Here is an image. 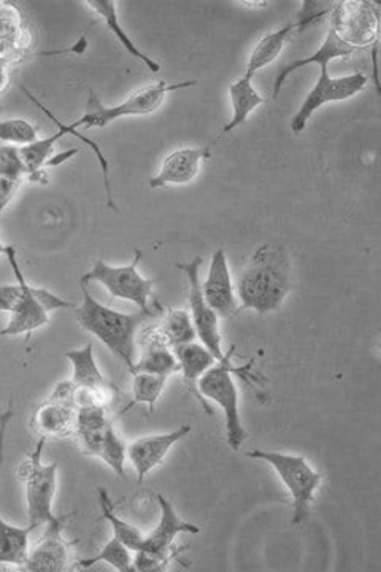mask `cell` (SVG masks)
Returning a JSON list of instances; mask_svg holds the SVG:
<instances>
[{"mask_svg":"<svg viewBox=\"0 0 381 572\" xmlns=\"http://www.w3.org/2000/svg\"><path fill=\"white\" fill-rule=\"evenodd\" d=\"M291 291L290 257L283 247H258L237 277L235 293L240 312L254 310L259 315L277 312Z\"/></svg>","mask_w":381,"mask_h":572,"instance_id":"cell-1","label":"cell"},{"mask_svg":"<svg viewBox=\"0 0 381 572\" xmlns=\"http://www.w3.org/2000/svg\"><path fill=\"white\" fill-rule=\"evenodd\" d=\"M83 302L76 308V319L80 327L90 334L96 335L113 353L123 361L129 374L134 369L137 360V332L140 324L148 319H157L150 313H123L107 308L96 301L88 290V283H80Z\"/></svg>","mask_w":381,"mask_h":572,"instance_id":"cell-2","label":"cell"},{"mask_svg":"<svg viewBox=\"0 0 381 572\" xmlns=\"http://www.w3.org/2000/svg\"><path fill=\"white\" fill-rule=\"evenodd\" d=\"M235 347L225 353L223 360L217 361L205 374L199 379V394L207 402L212 401L220 405L224 413L225 439L232 452H239L247 439V431L242 424L239 408V389H237L234 375L245 374V369L232 367Z\"/></svg>","mask_w":381,"mask_h":572,"instance_id":"cell-3","label":"cell"},{"mask_svg":"<svg viewBox=\"0 0 381 572\" xmlns=\"http://www.w3.org/2000/svg\"><path fill=\"white\" fill-rule=\"evenodd\" d=\"M248 458L268 463L287 486L292 500L291 525L299 528L309 516L314 496L321 486V474L305 456L295 453L269 452V450H251Z\"/></svg>","mask_w":381,"mask_h":572,"instance_id":"cell-4","label":"cell"},{"mask_svg":"<svg viewBox=\"0 0 381 572\" xmlns=\"http://www.w3.org/2000/svg\"><path fill=\"white\" fill-rule=\"evenodd\" d=\"M198 81H181V83H166V81H158L154 84H147L136 92H132L124 102L118 103L114 107H106L98 98L94 91H90L87 102V112L80 120L73 121L69 124L70 129H91V128H106L114 120L126 117H146L158 112L162 103L170 92L187 90V88L195 87Z\"/></svg>","mask_w":381,"mask_h":572,"instance_id":"cell-5","label":"cell"},{"mask_svg":"<svg viewBox=\"0 0 381 572\" xmlns=\"http://www.w3.org/2000/svg\"><path fill=\"white\" fill-rule=\"evenodd\" d=\"M3 254L9 260L10 268L13 269V274L23 293H21L17 308L10 313L9 323L0 331V334L10 335V338L26 334L31 338L32 332L42 330L50 323V312L53 310L77 308L73 302L57 297L47 288L29 285L20 264H18L17 250L12 245H7Z\"/></svg>","mask_w":381,"mask_h":572,"instance_id":"cell-6","label":"cell"},{"mask_svg":"<svg viewBox=\"0 0 381 572\" xmlns=\"http://www.w3.org/2000/svg\"><path fill=\"white\" fill-rule=\"evenodd\" d=\"M46 445V439H39L34 452L29 453L17 470L18 479L24 485L28 526L34 530L53 522L58 516L53 511L58 486V463H43Z\"/></svg>","mask_w":381,"mask_h":572,"instance_id":"cell-7","label":"cell"},{"mask_svg":"<svg viewBox=\"0 0 381 572\" xmlns=\"http://www.w3.org/2000/svg\"><path fill=\"white\" fill-rule=\"evenodd\" d=\"M143 253L136 250L134 260L128 265H110L103 261H96L90 272L80 279V283L98 282L109 291L110 297L132 302L142 312L150 315H161V309H153L150 305L153 297V287L157 280L146 279L139 272V263Z\"/></svg>","mask_w":381,"mask_h":572,"instance_id":"cell-8","label":"cell"},{"mask_svg":"<svg viewBox=\"0 0 381 572\" xmlns=\"http://www.w3.org/2000/svg\"><path fill=\"white\" fill-rule=\"evenodd\" d=\"M329 28L343 43L364 50L380 43V7L364 0L337 2L329 13Z\"/></svg>","mask_w":381,"mask_h":572,"instance_id":"cell-9","label":"cell"},{"mask_svg":"<svg viewBox=\"0 0 381 572\" xmlns=\"http://www.w3.org/2000/svg\"><path fill=\"white\" fill-rule=\"evenodd\" d=\"M77 387L72 380L58 383L53 393L36 409L31 430L37 439H64L76 434Z\"/></svg>","mask_w":381,"mask_h":572,"instance_id":"cell-10","label":"cell"},{"mask_svg":"<svg viewBox=\"0 0 381 572\" xmlns=\"http://www.w3.org/2000/svg\"><path fill=\"white\" fill-rule=\"evenodd\" d=\"M320 79L314 83L312 91L305 96L298 112L291 118L290 128L295 136L302 134L310 118L324 103L347 101V99H351L353 96L359 94V92L364 91L369 83L368 77L362 72L334 79V77L329 76L328 66H320Z\"/></svg>","mask_w":381,"mask_h":572,"instance_id":"cell-11","label":"cell"},{"mask_svg":"<svg viewBox=\"0 0 381 572\" xmlns=\"http://www.w3.org/2000/svg\"><path fill=\"white\" fill-rule=\"evenodd\" d=\"M202 258L195 257L184 263H176V268L183 272L190 285V315L195 335L207 350L213 353L218 361L223 360V343H221L220 324L218 315L207 304L202 293L201 268Z\"/></svg>","mask_w":381,"mask_h":572,"instance_id":"cell-12","label":"cell"},{"mask_svg":"<svg viewBox=\"0 0 381 572\" xmlns=\"http://www.w3.org/2000/svg\"><path fill=\"white\" fill-rule=\"evenodd\" d=\"M158 503L159 509H161L158 525L153 528L151 533L146 534L142 548L137 552L150 553V555L158 556L159 560L170 564L181 552V549L176 548V539L180 534H199L201 528L194 525V523L184 522L164 494L158 493Z\"/></svg>","mask_w":381,"mask_h":572,"instance_id":"cell-13","label":"cell"},{"mask_svg":"<svg viewBox=\"0 0 381 572\" xmlns=\"http://www.w3.org/2000/svg\"><path fill=\"white\" fill-rule=\"evenodd\" d=\"M66 516H57L47 523L46 533L29 550L21 571L28 572H64L69 570L70 542L64 538Z\"/></svg>","mask_w":381,"mask_h":572,"instance_id":"cell-14","label":"cell"},{"mask_svg":"<svg viewBox=\"0 0 381 572\" xmlns=\"http://www.w3.org/2000/svg\"><path fill=\"white\" fill-rule=\"evenodd\" d=\"M192 433L190 424H183L170 433L148 434L137 438L128 444V460L136 470L137 483H143L151 471L157 470L166 460L170 450L188 434Z\"/></svg>","mask_w":381,"mask_h":572,"instance_id":"cell-15","label":"cell"},{"mask_svg":"<svg viewBox=\"0 0 381 572\" xmlns=\"http://www.w3.org/2000/svg\"><path fill=\"white\" fill-rule=\"evenodd\" d=\"M202 293L207 304L221 319H232L240 312L239 299H237L224 249H218L213 253L209 274L202 283Z\"/></svg>","mask_w":381,"mask_h":572,"instance_id":"cell-16","label":"cell"},{"mask_svg":"<svg viewBox=\"0 0 381 572\" xmlns=\"http://www.w3.org/2000/svg\"><path fill=\"white\" fill-rule=\"evenodd\" d=\"M14 417L13 405L10 404L6 412H0V471H2L3 460H6L7 431ZM34 528L14 526L6 522L0 515V564H10L20 570L23 566L26 556L29 553V538Z\"/></svg>","mask_w":381,"mask_h":572,"instance_id":"cell-17","label":"cell"},{"mask_svg":"<svg viewBox=\"0 0 381 572\" xmlns=\"http://www.w3.org/2000/svg\"><path fill=\"white\" fill-rule=\"evenodd\" d=\"M66 358L72 364L73 385L79 390L91 391L99 404L109 408L117 387H113L109 380L103 378L101 369L96 363L92 342L87 343L83 349L70 350L66 353Z\"/></svg>","mask_w":381,"mask_h":572,"instance_id":"cell-18","label":"cell"},{"mask_svg":"<svg viewBox=\"0 0 381 572\" xmlns=\"http://www.w3.org/2000/svg\"><path fill=\"white\" fill-rule=\"evenodd\" d=\"M209 149H191L184 147L170 153L162 162L158 175L150 180L151 190L166 187H183L199 175L202 161L209 160Z\"/></svg>","mask_w":381,"mask_h":572,"instance_id":"cell-19","label":"cell"},{"mask_svg":"<svg viewBox=\"0 0 381 572\" xmlns=\"http://www.w3.org/2000/svg\"><path fill=\"white\" fill-rule=\"evenodd\" d=\"M172 350L176 353L177 360H179L184 387H187L188 391H191L195 400L201 402L203 411L209 413V415H213L209 402L199 394L198 382L217 363V358L202 343L198 342L181 343V345L173 347Z\"/></svg>","mask_w":381,"mask_h":572,"instance_id":"cell-20","label":"cell"},{"mask_svg":"<svg viewBox=\"0 0 381 572\" xmlns=\"http://www.w3.org/2000/svg\"><path fill=\"white\" fill-rule=\"evenodd\" d=\"M357 51L358 50H354V48L343 43L342 40L335 36V32L329 28L323 46L318 48L312 57L295 59V61H292L291 64L284 66V68L279 70V73H277V79L273 81V98H279L284 81H287L288 77H290L292 72H295V70L305 68V66L310 64L329 66L332 61H335V59H347L353 57Z\"/></svg>","mask_w":381,"mask_h":572,"instance_id":"cell-21","label":"cell"},{"mask_svg":"<svg viewBox=\"0 0 381 572\" xmlns=\"http://www.w3.org/2000/svg\"><path fill=\"white\" fill-rule=\"evenodd\" d=\"M84 6L102 18L103 23L107 24V28L112 31V34L117 37L118 42L124 47V50L128 51L131 57L140 59V61H142L143 64H146L153 73H158L159 70H161V64L154 61L153 58L143 53V51L136 46L134 40H132L131 37L128 36V32L124 31L120 21H118L117 2H114V0H87Z\"/></svg>","mask_w":381,"mask_h":572,"instance_id":"cell-22","label":"cell"},{"mask_svg":"<svg viewBox=\"0 0 381 572\" xmlns=\"http://www.w3.org/2000/svg\"><path fill=\"white\" fill-rule=\"evenodd\" d=\"M294 31H301V26H299L298 21H292V23H288L283 26V28L277 29V31L262 37L258 46L254 47L250 59H248L247 70L243 76L253 80V77L257 76L259 70L272 64V62L280 57L284 46H287L288 39H290Z\"/></svg>","mask_w":381,"mask_h":572,"instance_id":"cell-23","label":"cell"},{"mask_svg":"<svg viewBox=\"0 0 381 572\" xmlns=\"http://www.w3.org/2000/svg\"><path fill=\"white\" fill-rule=\"evenodd\" d=\"M229 96L232 102V120L221 131V136L229 134L235 128L242 127L247 123L248 117L258 109L259 106L265 102V99L254 88L253 80L248 77H240L234 83L229 87Z\"/></svg>","mask_w":381,"mask_h":572,"instance_id":"cell-24","label":"cell"},{"mask_svg":"<svg viewBox=\"0 0 381 572\" xmlns=\"http://www.w3.org/2000/svg\"><path fill=\"white\" fill-rule=\"evenodd\" d=\"M134 372H146V374L169 379L170 375L180 372V364L170 347L164 343H147L146 349L137 357L131 374Z\"/></svg>","mask_w":381,"mask_h":572,"instance_id":"cell-25","label":"cell"},{"mask_svg":"<svg viewBox=\"0 0 381 572\" xmlns=\"http://www.w3.org/2000/svg\"><path fill=\"white\" fill-rule=\"evenodd\" d=\"M99 504H101L103 519L112 525L113 538L123 542L126 548L131 549L132 552H137V550L142 548L146 534H143L139 528L131 525V523L118 516L117 504L113 503L112 498H110L106 489H99Z\"/></svg>","mask_w":381,"mask_h":572,"instance_id":"cell-26","label":"cell"},{"mask_svg":"<svg viewBox=\"0 0 381 572\" xmlns=\"http://www.w3.org/2000/svg\"><path fill=\"white\" fill-rule=\"evenodd\" d=\"M20 90L24 92L26 96H28L29 101L34 102L37 107H39L40 110H42L43 113L47 114L48 118H50L51 121H54L57 123L58 128H61L62 131H64V134H72L76 136V138H79L81 142L84 143V145L90 147L92 151H94L96 158H98L99 164H101L102 169V179L103 184H106V191H107V205L110 207V209L114 210V212H120L118 210L117 202H114L113 193H112V184H110V177H109V161H107V158L103 157L101 147L98 145V143L92 142L91 139L84 138L83 134H80L77 129H70L69 124L62 123L61 120H58L57 117H54L53 113L48 110V107L43 106L42 102L39 101V99L36 98L34 94H32L31 91L26 90L24 87H20Z\"/></svg>","mask_w":381,"mask_h":572,"instance_id":"cell-27","label":"cell"},{"mask_svg":"<svg viewBox=\"0 0 381 572\" xmlns=\"http://www.w3.org/2000/svg\"><path fill=\"white\" fill-rule=\"evenodd\" d=\"M157 328L162 341L168 343L170 349L181 345V343L194 342V339L198 338L194 327H192L190 312L184 309L170 310Z\"/></svg>","mask_w":381,"mask_h":572,"instance_id":"cell-28","label":"cell"},{"mask_svg":"<svg viewBox=\"0 0 381 572\" xmlns=\"http://www.w3.org/2000/svg\"><path fill=\"white\" fill-rule=\"evenodd\" d=\"M99 563H107L113 570L120 572H134V552L126 548L123 542L118 541L117 538L110 539L101 549V552L96 553L91 559H83L77 561L80 568L88 570V568L96 566Z\"/></svg>","mask_w":381,"mask_h":572,"instance_id":"cell-29","label":"cell"},{"mask_svg":"<svg viewBox=\"0 0 381 572\" xmlns=\"http://www.w3.org/2000/svg\"><path fill=\"white\" fill-rule=\"evenodd\" d=\"M132 375V404L126 409H131L132 405L143 404L147 405L148 411L153 412L157 408L159 398L162 397L166 389L168 378L161 375L146 374V372H134Z\"/></svg>","mask_w":381,"mask_h":572,"instance_id":"cell-30","label":"cell"},{"mask_svg":"<svg viewBox=\"0 0 381 572\" xmlns=\"http://www.w3.org/2000/svg\"><path fill=\"white\" fill-rule=\"evenodd\" d=\"M64 131L58 128L57 134L51 136V138L39 139L31 143V145L18 149V157H20L26 173L37 175V173L42 171L43 165L48 164V160H50L58 140L64 138Z\"/></svg>","mask_w":381,"mask_h":572,"instance_id":"cell-31","label":"cell"},{"mask_svg":"<svg viewBox=\"0 0 381 572\" xmlns=\"http://www.w3.org/2000/svg\"><path fill=\"white\" fill-rule=\"evenodd\" d=\"M121 479H126V461H128V444L117 434L113 423L107 428L99 456Z\"/></svg>","mask_w":381,"mask_h":572,"instance_id":"cell-32","label":"cell"},{"mask_svg":"<svg viewBox=\"0 0 381 572\" xmlns=\"http://www.w3.org/2000/svg\"><path fill=\"white\" fill-rule=\"evenodd\" d=\"M0 140L14 145H31L39 140V131L31 121L24 118L0 121Z\"/></svg>","mask_w":381,"mask_h":572,"instance_id":"cell-33","label":"cell"},{"mask_svg":"<svg viewBox=\"0 0 381 572\" xmlns=\"http://www.w3.org/2000/svg\"><path fill=\"white\" fill-rule=\"evenodd\" d=\"M21 293H23V290L18 282L14 285L0 287V312L12 313V310L20 302Z\"/></svg>","mask_w":381,"mask_h":572,"instance_id":"cell-34","label":"cell"},{"mask_svg":"<svg viewBox=\"0 0 381 572\" xmlns=\"http://www.w3.org/2000/svg\"><path fill=\"white\" fill-rule=\"evenodd\" d=\"M7 80H9V77H7V70L3 68L2 62H0V91L6 88Z\"/></svg>","mask_w":381,"mask_h":572,"instance_id":"cell-35","label":"cell"}]
</instances>
